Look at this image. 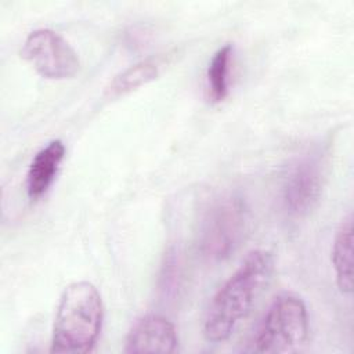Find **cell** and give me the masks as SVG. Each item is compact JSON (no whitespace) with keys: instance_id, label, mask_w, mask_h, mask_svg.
Masks as SVG:
<instances>
[{"instance_id":"3","label":"cell","mask_w":354,"mask_h":354,"mask_svg":"<svg viewBox=\"0 0 354 354\" xmlns=\"http://www.w3.org/2000/svg\"><path fill=\"white\" fill-rule=\"evenodd\" d=\"M308 335V315L303 300L281 293L270 304L252 342V351L283 354L297 351Z\"/></svg>"},{"instance_id":"5","label":"cell","mask_w":354,"mask_h":354,"mask_svg":"<svg viewBox=\"0 0 354 354\" xmlns=\"http://www.w3.org/2000/svg\"><path fill=\"white\" fill-rule=\"evenodd\" d=\"M21 55L46 79H69L79 71L80 62L75 50L57 32L41 28L25 39Z\"/></svg>"},{"instance_id":"10","label":"cell","mask_w":354,"mask_h":354,"mask_svg":"<svg viewBox=\"0 0 354 354\" xmlns=\"http://www.w3.org/2000/svg\"><path fill=\"white\" fill-rule=\"evenodd\" d=\"M232 47L225 44L218 48L207 68V95L210 102L218 104L228 95V72Z\"/></svg>"},{"instance_id":"1","label":"cell","mask_w":354,"mask_h":354,"mask_svg":"<svg viewBox=\"0 0 354 354\" xmlns=\"http://www.w3.org/2000/svg\"><path fill=\"white\" fill-rule=\"evenodd\" d=\"M272 271L274 259L270 252L256 249L245 257L209 304L203 322V335L209 342H224L232 335L271 281Z\"/></svg>"},{"instance_id":"6","label":"cell","mask_w":354,"mask_h":354,"mask_svg":"<svg viewBox=\"0 0 354 354\" xmlns=\"http://www.w3.org/2000/svg\"><path fill=\"white\" fill-rule=\"evenodd\" d=\"M325 176L321 152L301 155L289 167L282 185V207L290 217L307 214L318 202Z\"/></svg>"},{"instance_id":"8","label":"cell","mask_w":354,"mask_h":354,"mask_svg":"<svg viewBox=\"0 0 354 354\" xmlns=\"http://www.w3.org/2000/svg\"><path fill=\"white\" fill-rule=\"evenodd\" d=\"M64 156L65 145L61 140L50 141L33 156L26 173V192L30 199H39L47 192Z\"/></svg>"},{"instance_id":"4","label":"cell","mask_w":354,"mask_h":354,"mask_svg":"<svg viewBox=\"0 0 354 354\" xmlns=\"http://www.w3.org/2000/svg\"><path fill=\"white\" fill-rule=\"evenodd\" d=\"M249 227V207L242 196L235 194L216 199L205 212L199 249L209 260H224L241 245Z\"/></svg>"},{"instance_id":"7","label":"cell","mask_w":354,"mask_h":354,"mask_svg":"<svg viewBox=\"0 0 354 354\" xmlns=\"http://www.w3.org/2000/svg\"><path fill=\"white\" fill-rule=\"evenodd\" d=\"M174 325L159 314H147L136 321L124 340V353L169 354L177 348Z\"/></svg>"},{"instance_id":"11","label":"cell","mask_w":354,"mask_h":354,"mask_svg":"<svg viewBox=\"0 0 354 354\" xmlns=\"http://www.w3.org/2000/svg\"><path fill=\"white\" fill-rule=\"evenodd\" d=\"M156 76H158L156 62L152 59H145L136 65L129 66L127 69L120 72L118 76H115L106 91L112 97L123 95L131 90H136L149 83Z\"/></svg>"},{"instance_id":"9","label":"cell","mask_w":354,"mask_h":354,"mask_svg":"<svg viewBox=\"0 0 354 354\" xmlns=\"http://www.w3.org/2000/svg\"><path fill=\"white\" fill-rule=\"evenodd\" d=\"M332 263L336 283L342 293L353 290V216L348 213L340 223L332 246Z\"/></svg>"},{"instance_id":"2","label":"cell","mask_w":354,"mask_h":354,"mask_svg":"<svg viewBox=\"0 0 354 354\" xmlns=\"http://www.w3.org/2000/svg\"><path fill=\"white\" fill-rule=\"evenodd\" d=\"M104 308L97 288L86 281L68 285L59 299L51 336V353L83 354L94 348Z\"/></svg>"}]
</instances>
